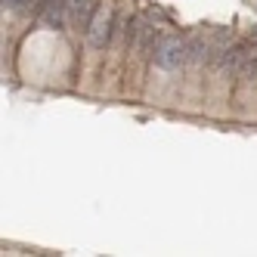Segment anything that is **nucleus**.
I'll use <instances>...</instances> for the list:
<instances>
[{
  "label": "nucleus",
  "mask_w": 257,
  "mask_h": 257,
  "mask_svg": "<svg viewBox=\"0 0 257 257\" xmlns=\"http://www.w3.org/2000/svg\"><path fill=\"white\" fill-rule=\"evenodd\" d=\"M152 62L164 71H177L180 65L189 62V41L183 38H161L152 50Z\"/></svg>",
  "instance_id": "f257e3e1"
},
{
  "label": "nucleus",
  "mask_w": 257,
  "mask_h": 257,
  "mask_svg": "<svg viewBox=\"0 0 257 257\" xmlns=\"http://www.w3.org/2000/svg\"><path fill=\"white\" fill-rule=\"evenodd\" d=\"M112 22H115L112 7H99V10L93 13V19H90V28H87V41H90V47L102 50L108 41H112Z\"/></svg>",
  "instance_id": "f03ea898"
},
{
  "label": "nucleus",
  "mask_w": 257,
  "mask_h": 257,
  "mask_svg": "<svg viewBox=\"0 0 257 257\" xmlns=\"http://www.w3.org/2000/svg\"><path fill=\"white\" fill-rule=\"evenodd\" d=\"M152 38H155V25L146 19V16H140V19L134 22V28H127V41H131V47H134L137 53L155 50V47H152Z\"/></svg>",
  "instance_id": "7ed1b4c3"
},
{
  "label": "nucleus",
  "mask_w": 257,
  "mask_h": 257,
  "mask_svg": "<svg viewBox=\"0 0 257 257\" xmlns=\"http://www.w3.org/2000/svg\"><path fill=\"white\" fill-rule=\"evenodd\" d=\"M41 16L50 28H62L68 22V0H47Z\"/></svg>",
  "instance_id": "20e7f679"
},
{
  "label": "nucleus",
  "mask_w": 257,
  "mask_h": 257,
  "mask_svg": "<svg viewBox=\"0 0 257 257\" xmlns=\"http://www.w3.org/2000/svg\"><path fill=\"white\" fill-rule=\"evenodd\" d=\"M96 10V0H68V19L75 25H90Z\"/></svg>",
  "instance_id": "39448f33"
},
{
  "label": "nucleus",
  "mask_w": 257,
  "mask_h": 257,
  "mask_svg": "<svg viewBox=\"0 0 257 257\" xmlns=\"http://www.w3.org/2000/svg\"><path fill=\"white\" fill-rule=\"evenodd\" d=\"M4 10H25V0H0Z\"/></svg>",
  "instance_id": "423d86ee"
}]
</instances>
